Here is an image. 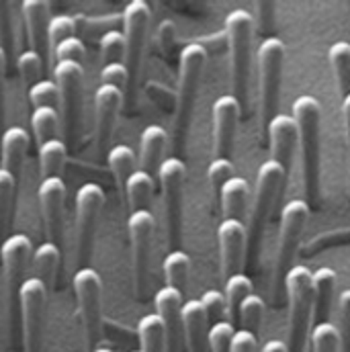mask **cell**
Returning <instances> with one entry per match:
<instances>
[{
	"label": "cell",
	"mask_w": 350,
	"mask_h": 352,
	"mask_svg": "<svg viewBox=\"0 0 350 352\" xmlns=\"http://www.w3.org/2000/svg\"><path fill=\"white\" fill-rule=\"evenodd\" d=\"M264 311H266V303L261 295L252 293L248 295L242 305H240V311H238V324H240V330H246V332H252L254 336H259V330L263 326Z\"/></svg>",
	"instance_id": "8d00e7d4"
},
{
	"label": "cell",
	"mask_w": 350,
	"mask_h": 352,
	"mask_svg": "<svg viewBox=\"0 0 350 352\" xmlns=\"http://www.w3.org/2000/svg\"><path fill=\"white\" fill-rule=\"evenodd\" d=\"M342 115H344V129H347V146H349V195H350V94L342 100Z\"/></svg>",
	"instance_id": "11a10c76"
},
{
	"label": "cell",
	"mask_w": 350,
	"mask_h": 352,
	"mask_svg": "<svg viewBox=\"0 0 350 352\" xmlns=\"http://www.w3.org/2000/svg\"><path fill=\"white\" fill-rule=\"evenodd\" d=\"M127 232L131 242V268H133V289L138 299H146L150 287L152 268V244L156 232V219L150 209L133 211L127 217Z\"/></svg>",
	"instance_id": "30bf717a"
},
{
	"label": "cell",
	"mask_w": 350,
	"mask_h": 352,
	"mask_svg": "<svg viewBox=\"0 0 350 352\" xmlns=\"http://www.w3.org/2000/svg\"><path fill=\"white\" fill-rule=\"evenodd\" d=\"M33 254V244L25 234H12L0 244V263L8 289V307H10V336L14 332L17 307H19V289L27 278V264Z\"/></svg>",
	"instance_id": "9a60e30c"
},
{
	"label": "cell",
	"mask_w": 350,
	"mask_h": 352,
	"mask_svg": "<svg viewBox=\"0 0 350 352\" xmlns=\"http://www.w3.org/2000/svg\"><path fill=\"white\" fill-rule=\"evenodd\" d=\"M259 117L266 131L270 119L278 113V94L285 66V43L278 37H266L259 47Z\"/></svg>",
	"instance_id": "52a82bcc"
},
{
	"label": "cell",
	"mask_w": 350,
	"mask_h": 352,
	"mask_svg": "<svg viewBox=\"0 0 350 352\" xmlns=\"http://www.w3.org/2000/svg\"><path fill=\"white\" fill-rule=\"evenodd\" d=\"M223 219H240L244 221L246 209H248V199H250V184L242 176H232L219 190L217 195Z\"/></svg>",
	"instance_id": "4316f807"
},
{
	"label": "cell",
	"mask_w": 350,
	"mask_h": 352,
	"mask_svg": "<svg viewBox=\"0 0 350 352\" xmlns=\"http://www.w3.org/2000/svg\"><path fill=\"white\" fill-rule=\"evenodd\" d=\"M47 307V285L37 276H27L19 289V311L23 324L25 352H41Z\"/></svg>",
	"instance_id": "7c38bea8"
},
{
	"label": "cell",
	"mask_w": 350,
	"mask_h": 352,
	"mask_svg": "<svg viewBox=\"0 0 350 352\" xmlns=\"http://www.w3.org/2000/svg\"><path fill=\"white\" fill-rule=\"evenodd\" d=\"M211 113H213V150H215V158H230L232 160L238 121L242 117L240 102L236 100L234 94H221L213 102Z\"/></svg>",
	"instance_id": "e0dca14e"
},
{
	"label": "cell",
	"mask_w": 350,
	"mask_h": 352,
	"mask_svg": "<svg viewBox=\"0 0 350 352\" xmlns=\"http://www.w3.org/2000/svg\"><path fill=\"white\" fill-rule=\"evenodd\" d=\"M14 66H17V72H19L21 80L29 88L41 80V74H43V58L37 52H33V50L21 52L17 56V60H14Z\"/></svg>",
	"instance_id": "f35d334b"
},
{
	"label": "cell",
	"mask_w": 350,
	"mask_h": 352,
	"mask_svg": "<svg viewBox=\"0 0 350 352\" xmlns=\"http://www.w3.org/2000/svg\"><path fill=\"white\" fill-rule=\"evenodd\" d=\"M246 223L240 219H221L217 228V244H219V263L221 276L230 278L232 274L242 272L246 261Z\"/></svg>",
	"instance_id": "ac0fdd59"
},
{
	"label": "cell",
	"mask_w": 350,
	"mask_h": 352,
	"mask_svg": "<svg viewBox=\"0 0 350 352\" xmlns=\"http://www.w3.org/2000/svg\"><path fill=\"white\" fill-rule=\"evenodd\" d=\"M0 47L6 54H12L14 50V41H12V21H10V4L8 2H0Z\"/></svg>",
	"instance_id": "f907efd6"
},
{
	"label": "cell",
	"mask_w": 350,
	"mask_h": 352,
	"mask_svg": "<svg viewBox=\"0 0 350 352\" xmlns=\"http://www.w3.org/2000/svg\"><path fill=\"white\" fill-rule=\"evenodd\" d=\"M168 142V133L162 125H148L140 135V170L150 175L158 173L162 154Z\"/></svg>",
	"instance_id": "484cf974"
},
{
	"label": "cell",
	"mask_w": 350,
	"mask_h": 352,
	"mask_svg": "<svg viewBox=\"0 0 350 352\" xmlns=\"http://www.w3.org/2000/svg\"><path fill=\"white\" fill-rule=\"evenodd\" d=\"M230 352H259V336L246 330H236Z\"/></svg>",
	"instance_id": "816d5d0a"
},
{
	"label": "cell",
	"mask_w": 350,
	"mask_h": 352,
	"mask_svg": "<svg viewBox=\"0 0 350 352\" xmlns=\"http://www.w3.org/2000/svg\"><path fill=\"white\" fill-rule=\"evenodd\" d=\"M338 283L336 270L330 266H320L311 272V295H314V318L316 324L330 322V311L334 305V289Z\"/></svg>",
	"instance_id": "d4e9b609"
},
{
	"label": "cell",
	"mask_w": 350,
	"mask_h": 352,
	"mask_svg": "<svg viewBox=\"0 0 350 352\" xmlns=\"http://www.w3.org/2000/svg\"><path fill=\"white\" fill-rule=\"evenodd\" d=\"M31 146V133L25 127L12 125L2 131L0 135V156H2V168L8 170L19 182L23 175V164L27 158V150Z\"/></svg>",
	"instance_id": "603a6c76"
},
{
	"label": "cell",
	"mask_w": 350,
	"mask_h": 352,
	"mask_svg": "<svg viewBox=\"0 0 350 352\" xmlns=\"http://www.w3.org/2000/svg\"><path fill=\"white\" fill-rule=\"evenodd\" d=\"M264 135L270 142V160L283 166L287 176H291V166L295 160V150L299 146V133L297 123L293 117L276 113L270 123L266 125Z\"/></svg>",
	"instance_id": "d6986e66"
},
{
	"label": "cell",
	"mask_w": 350,
	"mask_h": 352,
	"mask_svg": "<svg viewBox=\"0 0 350 352\" xmlns=\"http://www.w3.org/2000/svg\"><path fill=\"white\" fill-rule=\"evenodd\" d=\"M60 127V113L54 107H37L31 111V133L41 146L47 140H54Z\"/></svg>",
	"instance_id": "d590c367"
},
{
	"label": "cell",
	"mask_w": 350,
	"mask_h": 352,
	"mask_svg": "<svg viewBox=\"0 0 350 352\" xmlns=\"http://www.w3.org/2000/svg\"><path fill=\"white\" fill-rule=\"evenodd\" d=\"M76 263L88 266L98 215L105 207V190L96 182H85L76 190Z\"/></svg>",
	"instance_id": "5bb4252c"
},
{
	"label": "cell",
	"mask_w": 350,
	"mask_h": 352,
	"mask_svg": "<svg viewBox=\"0 0 350 352\" xmlns=\"http://www.w3.org/2000/svg\"><path fill=\"white\" fill-rule=\"evenodd\" d=\"M289 182V176L283 170L281 164L274 160H266L256 173V184H254V201L248 217V240H246V264L250 268H256L261 258V248H263L264 232L270 221L272 207L276 203V197L281 195L283 186Z\"/></svg>",
	"instance_id": "277c9868"
},
{
	"label": "cell",
	"mask_w": 350,
	"mask_h": 352,
	"mask_svg": "<svg viewBox=\"0 0 350 352\" xmlns=\"http://www.w3.org/2000/svg\"><path fill=\"white\" fill-rule=\"evenodd\" d=\"M234 334L236 328L230 324V320L209 326V352H230Z\"/></svg>",
	"instance_id": "7dc6e473"
},
{
	"label": "cell",
	"mask_w": 350,
	"mask_h": 352,
	"mask_svg": "<svg viewBox=\"0 0 350 352\" xmlns=\"http://www.w3.org/2000/svg\"><path fill=\"white\" fill-rule=\"evenodd\" d=\"M92 352H113V351H111V349H107V346H96Z\"/></svg>",
	"instance_id": "6f0895ef"
},
{
	"label": "cell",
	"mask_w": 350,
	"mask_h": 352,
	"mask_svg": "<svg viewBox=\"0 0 350 352\" xmlns=\"http://www.w3.org/2000/svg\"><path fill=\"white\" fill-rule=\"evenodd\" d=\"M328 58H330V66H332V72H334V78H336V85L338 90L344 96L350 94V43L349 41H336L330 45V52H328Z\"/></svg>",
	"instance_id": "e575fe53"
},
{
	"label": "cell",
	"mask_w": 350,
	"mask_h": 352,
	"mask_svg": "<svg viewBox=\"0 0 350 352\" xmlns=\"http://www.w3.org/2000/svg\"><path fill=\"white\" fill-rule=\"evenodd\" d=\"M107 164H109L111 173L115 176V182L121 186V190H123L127 178L138 170V168H135V166H138L135 154H133V150H131L129 146H125V144H115V146L109 150V154H107Z\"/></svg>",
	"instance_id": "836d02e7"
},
{
	"label": "cell",
	"mask_w": 350,
	"mask_h": 352,
	"mask_svg": "<svg viewBox=\"0 0 350 352\" xmlns=\"http://www.w3.org/2000/svg\"><path fill=\"white\" fill-rule=\"evenodd\" d=\"M259 352H287V344L283 340H268Z\"/></svg>",
	"instance_id": "9f6ffc18"
},
{
	"label": "cell",
	"mask_w": 350,
	"mask_h": 352,
	"mask_svg": "<svg viewBox=\"0 0 350 352\" xmlns=\"http://www.w3.org/2000/svg\"><path fill=\"white\" fill-rule=\"evenodd\" d=\"M60 246L54 242H43L35 248V252L31 254V264H33V276H37L39 280H43L47 287L54 285L58 266H60Z\"/></svg>",
	"instance_id": "f1b7e54d"
},
{
	"label": "cell",
	"mask_w": 350,
	"mask_h": 352,
	"mask_svg": "<svg viewBox=\"0 0 350 352\" xmlns=\"http://www.w3.org/2000/svg\"><path fill=\"white\" fill-rule=\"evenodd\" d=\"M154 188H156L154 175L138 168L133 175L129 176L127 182H125V186H123V195H125L129 213L148 209L150 207V201L154 197Z\"/></svg>",
	"instance_id": "83f0119b"
},
{
	"label": "cell",
	"mask_w": 350,
	"mask_h": 352,
	"mask_svg": "<svg viewBox=\"0 0 350 352\" xmlns=\"http://www.w3.org/2000/svg\"><path fill=\"white\" fill-rule=\"evenodd\" d=\"M152 19V8L144 0H131L125 4L121 12L123 21V35H125V60L123 64L129 70V87L125 92V98L135 100V90L140 80V68L144 58V45L148 39V27Z\"/></svg>",
	"instance_id": "ba28073f"
},
{
	"label": "cell",
	"mask_w": 350,
	"mask_h": 352,
	"mask_svg": "<svg viewBox=\"0 0 350 352\" xmlns=\"http://www.w3.org/2000/svg\"><path fill=\"white\" fill-rule=\"evenodd\" d=\"M17 188H19V182L14 180V176L0 166V234L10 228Z\"/></svg>",
	"instance_id": "74e56055"
},
{
	"label": "cell",
	"mask_w": 350,
	"mask_h": 352,
	"mask_svg": "<svg viewBox=\"0 0 350 352\" xmlns=\"http://www.w3.org/2000/svg\"><path fill=\"white\" fill-rule=\"evenodd\" d=\"M6 54L0 47V135H2V125H4V76H6Z\"/></svg>",
	"instance_id": "f5cc1de1"
},
{
	"label": "cell",
	"mask_w": 350,
	"mask_h": 352,
	"mask_svg": "<svg viewBox=\"0 0 350 352\" xmlns=\"http://www.w3.org/2000/svg\"><path fill=\"white\" fill-rule=\"evenodd\" d=\"M68 158V144L60 138L47 140L39 146V170L43 178L60 176Z\"/></svg>",
	"instance_id": "1f68e13d"
},
{
	"label": "cell",
	"mask_w": 350,
	"mask_h": 352,
	"mask_svg": "<svg viewBox=\"0 0 350 352\" xmlns=\"http://www.w3.org/2000/svg\"><path fill=\"white\" fill-rule=\"evenodd\" d=\"M66 182L62 176H50L41 178L37 197L41 205V217L47 242H54L60 246L64 238V207H66Z\"/></svg>",
	"instance_id": "2e32d148"
},
{
	"label": "cell",
	"mask_w": 350,
	"mask_h": 352,
	"mask_svg": "<svg viewBox=\"0 0 350 352\" xmlns=\"http://www.w3.org/2000/svg\"><path fill=\"white\" fill-rule=\"evenodd\" d=\"M182 330H184V351L209 352V324L199 299H188L182 303Z\"/></svg>",
	"instance_id": "7402d4cb"
},
{
	"label": "cell",
	"mask_w": 350,
	"mask_h": 352,
	"mask_svg": "<svg viewBox=\"0 0 350 352\" xmlns=\"http://www.w3.org/2000/svg\"><path fill=\"white\" fill-rule=\"evenodd\" d=\"M72 285L87 344L94 351L102 336V278L92 266H83L74 272Z\"/></svg>",
	"instance_id": "8fae6325"
},
{
	"label": "cell",
	"mask_w": 350,
	"mask_h": 352,
	"mask_svg": "<svg viewBox=\"0 0 350 352\" xmlns=\"http://www.w3.org/2000/svg\"><path fill=\"white\" fill-rule=\"evenodd\" d=\"M234 175V162L230 158H213L209 168H207V180L213 188L215 195H219L221 186Z\"/></svg>",
	"instance_id": "c3c4849f"
},
{
	"label": "cell",
	"mask_w": 350,
	"mask_h": 352,
	"mask_svg": "<svg viewBox=\"0 0 350 352\" xmlns=\"http://www.w3.org/2000/svg\"><path fill=\"white\" fill-rule=\"evenodd\" d=\"M256 10H259V14L263 16V19H261V25H263L264 31H268V25H270V29H272V12H274V4H270V2H261Z\"/></svg>",
	"instance_id": "db71d44e"
},
{
	"label": "cell",
	"mask_w": 350,
	"mask_h": 352,
	"mask_svg": "<svg viewBox=\"0 0 350 352\" xmlns=\"http://www.w3.org/2000/svg\"><path fill=\"white\" fill-rule=\"evenodd\" d=\"M338 352H350V289L342 291L338 297Z\"/></svg>",
	"instance_id": "bcb514c9"
},
{
	"label": "cell",
	"mask_w": 350,
	"mask_h": 352,
	"mask_svg": "<svg viewBox=\"0 0 350 352\" xmlns=\"http://www.w3.org/2000/svg\"><path fill=\"white\" fill-rule=\"evenodd\" d=\"M252 293H254V283L248 274L238 272V274H232L230 278H226L223 297H226V305H228V318L234 328L238 324V311H240L242 301Z\"/></svg>",
	"instance_id": "f546056e"
},
{
	"label": "cell",
	"mask_w": 350,
	"mask_h": 352,
	"mask_svg": "<svg viewBox=\"0 0 350 352\" xmlns=\"http://www.w3.org/2000/svg\"><path fill=\"white\" fill-rule=\"evenodd\" d=\"M207 64V47L203 43H188L182 47L178 58V90L175 109V148L182 150L190 127L201 76Z\"/></svg>",
	"instance_id": "5b68a950"
},
{
	"label": "cell",
	"mask_w": 350,
	"mask_h": 352,
	"mask_svg": "<svg viewBox=\"0 0 350 352\" xmlns=\"http://www.w3.org/2000/svg\"><path fill=\"white\" fill-rule=\"evenodd\" d=\"M98 80L100 85L105 87H115L119 90H123V94L127 92L129 87V70L123 62H113V64H105L100 68V74H98Z\"/></svg>",
	"instance_id": "f6af8a7d"
},
{
	"label": "cell",
	"mask_w": 350,
	"mask_h": 352,
	"mask_svg": "<svg viewBox=\"0 0 350 352\" xmlns=\"http://www.w3.org/2000/svg\"><path fill=\"white\" fill-rule=\"evenodd\" d=\"M27 37L31 43V50L37 52L41 58L50 52L47 43V27H50V4L45 0H25L21 4Z\"/></svg>",
	"instance_id": "cb8c5ba5"
},
{
	"label": "cell",
	"mask_w": 350,
	"mask_h": 352,
	"mask_svg": "<svg viewBox=\"0 0 350 352\" xmlns=\"http://www.w3.org/2000/svg\"><path fill=\"white\" fill-rule=\"evenodd\" d=\"M98 50H100L102 66L113 64V62H123L125 60V35H123V31L111 29L105 35H100Z\"/></svg>",
	"instance_id": "60d3db41"
},
{
	"label": "cell",
	"mask_w": 350,
	"mask_h": 352,
	"mask_svg": "<svg viewBox=\"0 0 350 352\" xmlns=\"http://www.w3.org/2000/svg\"><path fill=\"white\" fill-rule=\"evenodd\" d=\"M27 96H29V102L33 109H37V107L58 109L60 107V90H58V85L52 80H39L37 85L29 88Z\"/></svg>",
	"instance_id": "ee69618b"
},
{
	"label": "cell",
	"mask_w": 350,
	"mask_h": 352,
	"mask_svg": "<svg viewBox=\"0 0 350 352\" xmlns=\"http://www.w3.org/2000/svg\"><path fill=\"white\" fill-rule=\"evenodd\" d=\"M123 102L125 94L119 88L100 85L94 90V138L98 150H105L109 146Z\"/></svg>",
	"instance_id": "44dd1931"
},
{
	"label": "cell",
	"mask_w": 350,
	"mask_h": 352,
	"mask_svg": "<svg viewBox=\"0 0 350 352\" xmlns=\"http://www.w3.org/2000/svg\"><path fill=\"white\" fill-rule=\"evenodd\" d=\"M54 78L60 90V109H62L66 144H72L76 140L80 117H83L85 68L78 62H58L54 68Z\"/></svg>",
	"instance_id": "4fadbf2b"
},
{
	"label": "cell",
	"mask_w": 350,
	"mask_h": 352,
	"mask_svg": "<svg viewBox=\"0 0 350 352\" xmlns=\"http://www.w3.org/2000/svg\"><path fill=\"white\" fill-rule=\"evenodd\" d=\"M226 39L230 50V72L234 96L242 115L250 109V78L254 56V16L246 8H236L226 16Z\"/></svg>",
	"instance_id": "3957f363"
},
{
	"label": "cell",
	"mask_w": 350,
	"mask_h": 352,
	"mask_svg": "<svg viewBox=\"0 0 350 352\" xmlns=\"http://www.w3.org/2000/svg\"><path fill=\"white\" fill-rule=\"evenodd\" d=\"M307 217H309V205L305 203V199H289L281 209L278 240H276V252L270 272V303L274 307H281L287 301L285 278L293 268L299 240L307 226Z\"/></svg>",
	"instance_id": "7a4b0ae2"
},
{
	"label": "cell",
	"mask_w": 350,
	"mask_h": 352,
	"mask_svg": "<svg viewBox=\"0 0 350 352\" xmlns=\"http://www.w3.org/2000/svg\"><path fill=\"white\" fill-rule=\"evenodd\" d=\"M299 133L301 178L305 203L320 207L322 199V104L311 94H301L293 102V115Z\"/></svg>",
	"instance_id": "6da1fadb"
},
{
	"label": "cell",
	"mask_w": 350,
	"mask_h": 352,
	"mask_svg": "<svg viewBox=\"0 0 350 352\" xmlns=\"http://www.w3.org/2000/svg\"><path fill=\"white\" fill-rule=\"evenodd\" d=\"M184 180H186V164L182 162V158L178 156L164 158L158 168V182L162 188V207H164V217H166L168 246L173 250H180L182 246Z\"/></svg>",
	"instance_id": "9c48e42d"
},
{
	"label": "cell",
	"mask_w": 350,
	"mask_h": 352,
	"mask_svg": "<svg viewBox=\"0 0 350 352\" xmlns=\"http://www.w3.org/2000/svg\"><path fill=\"white\" fill-rule=\"evenodd\" d=\"M76 35V21L70 14H56L50 19V27H47V43L52 47V52L66 41L68 37Z\"/></svg>",
	"instance_id": "b9f144b4"
},
{
	"label": "cell",
	"mask_w": 350,
	"mask_h": 352,
	"mask_svg": "<svg viewBox=\"0 0 350 352\" xmlns=\"http://www.w3.org/2000/svg\"><path fill=\"white\" fill-rule=\"evenodd\" d=\"M162 270H164L166 285L175 287L184 295L190 274V256L184 250H171L164 258Z\"/></svg>",
	"instance_id": "d6a6232c"
},
{
	"label": "cell",
	"mask_w": 350,
	"mask_h": 352,
	"mask_svg": "<svg viewBox=\"0 0 350 352\" xmlns=\"http://www.w3.org/2000/svg\"><path fill=\"white\" fill-rule=\"evenodd\" d=\"M201 305H203V311L207 316V324L213 326V324H219V322H226V316H228V305H226V297L221 291L217 289H209L201 295Z\"/></svg>",
	"instance_id": "7bdbcfd3"
},
{
	"label": "cell",
	"mask_w": 350,
	"mask_h": 352,
	"mask_svg": "<svg viewBox=\"0 0 350 352\" xmlns=\"http://www.w3.org/2000/svg\"><path fill=\"white\" fill-rule=\"evenodd\" d=\"M287 303H289V328L287 352H305L311 320H314V295H311V270L303 264H293L285 278Z\"/></svg>",
	"instance_id": "8992f818"
},
{
	"label": "cell",
	"mask_w": 350,
	"mask_h": 352,
	"mask_svg": "<svg viewBox=\"0 0 350 352\" xmlns=\"http://www.w3.org/2000/svg\"><path fill=\"white\" fill-rule=\"evenodd\" d=\"M184 295L175 289L164 285L158 289L154 297L156 314L164 322V338H166V352H182L184 351V330H182V309Z\"/></svg>",
	"instance_id": "ffe728a7"
},
{
	"label": "cell",
	"mask_w": 350,
	"mask_h": 352,
	"mask_svg": "<svg viewBox=\"0 0 350 352\" xmlns=\"http://www.w3.org/2000/svg\"><path fill=\"white\" fill-rule=\"evenodd\" d=\"M138 338L142 352H166L164 322L158 314H148L138 324Z\"/></svg>",
	"instance_id": "4dcf8cb0"
},
{
	"label": "cell",
	"mask_w": 350,
	"mask_h": 352,
	"mask_svg": "<svg viewBox=\"0 0 350 352\" xmlns=\"http://www.w3.org/2000/svg\"><path fill=\"white\" fill-rule=\"evenodd\" d=\"M309 346L311 352H338L340 340H338V328L332 322L316 324L309 334Z\"/></svg>",
	"instance_id": "ab89813d"
},
{
	"label": "cell",
	"mask_w": 350,
	"mask_h": 352,
	"mask_svg": "<svg viewBox=\"0 0 350 352\" xmlns=\"http://www.w3.org/2000/svg\"><path fill=\"white\" fill-rule=\"evenodd\" d=\"M131 352H142V351H131Z\"/></svg>",
	"instance_id": "680465c9"
},
{
	"label": "cell",
	"mask_w": 350,
	"mask_h": 352,
	"mask_svg": "<svg viewBox=\"0 0 350 352\" xmlns=\"http://www.w3.org/2000/svg\"><path fill=\"white\" fill-rule=\"evenodd\" d=\"M54 56L58 62H78L83 64L85 62V56H87V45L80 37H68L66 41H62L56 50H54Z\"/></svg>",
	"instance_id": "681fc988"
}]
</instances>
